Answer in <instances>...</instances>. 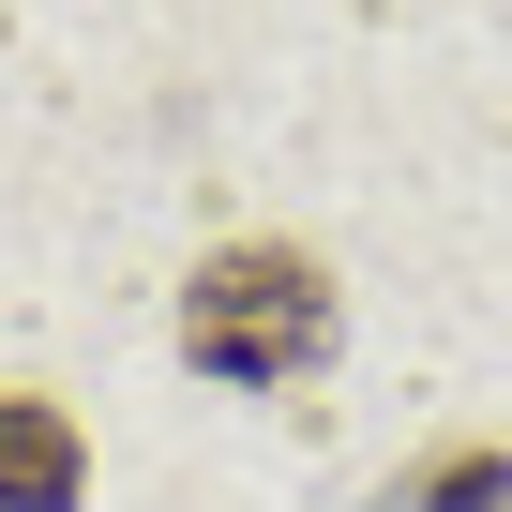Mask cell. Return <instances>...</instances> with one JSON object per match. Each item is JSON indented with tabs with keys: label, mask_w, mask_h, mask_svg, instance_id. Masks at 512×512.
<instances>
[{
	"label": "cell",
	"mask_w": 512,
	"mask_h": 512,
	"mask_svg": "<svg viewBox=\"0 0 512 512\" xmlns=\"http://www.w3.org/2000/svg\"><path fill=\"white\" fill-rule=\"evenodd\" d=\"M332 332H347L332 256L287 241V226H241V241H211L196 272H181V362L226 377V392H287V377H317Z\"/></svg>",
	"instance_id": "obj_1"
},
{
	"label": "cell",
	"mask_w": 512,
	"mask_h": 512,
	"mask_svg": "<svg viewBox=\"0 0 512 512\" xmlns=\"http://www.w3.org/2000/svg\"><path fill=\"white\" fill-rule=\"evenodd\" d=\"M91 497V437L61 392H0V512H76Z\"/></svg>",
	"instance_id": "obj_2"
},
{
	"label": "cell",
	"mask_w": 512,
	"mask_h": 512,
	"mask_svg": "<svg viewBox=\"0 0 512 512\" xmlns=\"http://www.w3.org/2000/svg\"><path fill=\"white\" fill-rule=\"evenodd\" d=\"M392 512H512V452L497 437H452V452H422L392 482Z\"/></svg>",
	"instance_id": "obj_3"
}]
</instances>
